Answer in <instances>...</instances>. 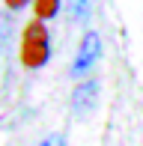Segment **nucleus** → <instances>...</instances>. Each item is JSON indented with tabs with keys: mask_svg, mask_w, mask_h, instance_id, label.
Here are the masks:
<instances>
[{
	"mask_svg": "<svg viewBox=\"0 0 143 146\" xmlns=\"http://www.w3.org/2000/svg\"><path fill=\"white\" fill-rule=\"evenodd\" d=\"M51 60V36L45 21H30L21 33V63L27 69H42Z\"/></svg>",
	"mask_w": 143,
	"mask_h": 146,
	"instance_id": "f257e3e1",
	"label": "nucleus"
},
{
	"mask_svg": "<svg viewBox=\"0 0 143 146\" xmlns=\"http://www.w3.org/2000/svg\"><path fill=\"white\" fill-rule=\"evenodd\" d=\"M101 60V36L95 30H87L81 39V45H77V54L72 60V78H77V81H83V78L89 75V72L95 69V63Z\"/></svg>",
	"mask_w": 143,
	"mask_h": 146,
	"instance_id": "f03ea898",
	"label": "nucleus"
},
{
	"mask_svg": "<svg viewBox=\"0 0 143 146\" xmlns=\"http://www.w3.org/2000/svg\"><path fill=\"white\" fill-rule=\"evenodd\" d=\"M99 96H101V84L95 81V78H83V81L72 90V98H69L72 116L87 119L95 108H99Z\"/></svg>",
	"mask_w": 143,
	"mask_h": 146,
	"instance_id": "7ed1b4c3",
	"label": "nucleus"
},
{
	"mask_svg": "<svg viewBox=\"0 0 143 146\" xmlns=\"http://www.w3.org/2000/svg\"><path fill=\"white\" fill-rule=\"evenodd\" d=\"M66 9L75 21H87L93 12V0H66Z\"/></svg>",
	"mask_w": 143,
	"mask_h": 146,
	"instance_id": "20e7f679",
	"label": "nucleus"
},
{
	"mask_svg": "<svg viewBox=\"0 0 143 146\" xmlns=\"http://www.w3.org/2000/svg\"><path fill=\"white\" fill-rule=\"evenodd\" d=\"M33 9H36V18L39 21H51L60 9V0H33Z\"/></svg>",
	"mask_w": 143,
	"mask_h": 146,
	"instance_id": "39448f33",
	"label": "nucleus"
},
{
	"mask_svg": "<svg viewBox=\"0 0 143 146\" xmlns=\"http://www.w3.org/2000/svg\"><path fill=\"white\" fill-rule=\"evenodd\" d=\"M36 146H66V137L63 134H48V137H42Z\"/></svg>",
	"mask_w": 143,
	"mask_h": 146,
	"instance_id": "423d86ee",
	"label": "nucleus"
},
{
	"mask_svg": "<svg viewBox=\"0 0 143 146\" xmlns=\"http://www.w3.org/2000/svg\"><path fill=\"white\" fill-rule=\"evenodd\" d=\"M3 3L9 6V9H21V6H24V3H30V0H3Z\"/></svg>",
	"mask_w": 143,
	"mask_h": 146,
	"instance_id": "0eeeda50",
	"label": "nucleus"
}]
</instances>
